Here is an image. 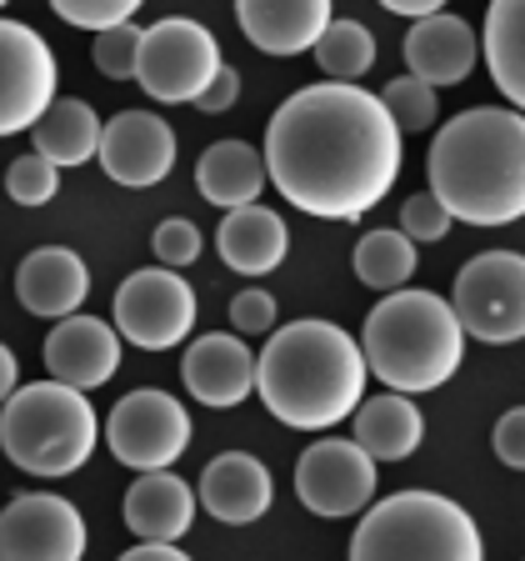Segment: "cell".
I'll list each match as a JSON object with an SVG mask.
<instances>
[{
    "mask_svg": "<svg viewBox=\"0 0 525 561\" xmlns=\"http://www.w3.org/2000/svg\"><path fill=\"white\" fill-rule=\"evenodd\" d=\"M200 226L196 221H186V216H171V221H161L151 231V251H155V261L161 266H171V271H180V266H190V261L200 256Z\"/></svg>",
    "mask_w": 525,
    "mask_h": 561,
    "instance_id": "d6a6232c",
    "label": "cell"
},
{
    "mask_svg": "<svg viewBox=\"0 0 525 561\" xmlns=\"http://www.w3.org/2000/svg\"><path fill=\"white\" fill-rule=\"evenodd\" d=\"M270 502H276L270 471H266V461L250 451H221L200 471V506L225 526L260 522V516L270 512Z\"/></svg>",
    "mask_w": 525,
    "mask_h": 561,
    "instance_id": "e0dca14e",
    "label": "cell"
},
{
    "mask_svg": "<svg viewBox=\"0 0 525 561\" xmlns=\"http://www.w3.org/2000/svg\"><path fill=\"white\" fill-rule=\"evenodd\" d=\"M235 21L245 41L266 56H301L336 15H330V0H235Z\"/></svg>",
    "mask_w": 525,
    "mask_h": 561,
    "instance_id": "ffe728a7",
    "label": "cell"
},
{
    "mask_svg": "<svg viewBox=\"0 0 525 561\" xmlns=\"http://www.w3.org/2000/svg\"><path fill=\"white\" fill-rule=\"evenodd\" d=\"M480 56L490 66L495 91L511 101V111H521L525 105V0H490Z\"/></svg>",
    "mask_w": 525,
    "mask_h": 561,
    "instance_id": "484cf974",
    "label": "cell"
},
{
    "mask_svg": "<svg viewBox=\"0 0 525 561\" xmlns=\"http://www.w3.org/2000/svg\"><path fill=\"white\" fill-rule=\"evenodd\" d=\"M0 5H11V0H0Z\"/></svg>",
    "mask_w": 525,
    "mask_h": 561,
    "instance_id": "60d3db41",
    "label": "cell"
},
{
    "mask_svg": "<svg viewBox=\"0 0 525 561\" xmlns=\"http://www.w3.org/2000/svg\"><path fill=\"white\" fill-rule=\"evenodd\" d=\"M235 95H241V70L221 66L206 81V91L196 95V111H206V116H221V111H231V105H235Z\"/></svg>",
    "mask_w": 525,
    "mask_h": 561,
    "instance_id": "8d00e7d4",
    "label": "cell"
},
{
    "mask_svg": "<svg viewBox=\"0 0 525 561\" xmlns=\"http://www.w3.org/2000/svg\"><path fill=\"white\" fill-rule=\"evenodd\" d=\"M445 231H451V210L431 191H420V196H410L400 206V236L406 241H445Z\"/></svg>",
    "mask_w": 525,
    "mask_h": 561,
    "instance_id": "836d02e7",
    "label": "cell"
},
{
    "mask_svg": "<svg viewBox=\"0 0 525 561\" xmlns=\"http://www.w3.org/2000/svg\"><path fill=\"white\" fill-rule=\"evenodd\" d=\"M361 356L365 371L381 376L400 397H420L445 386L460 362H466V331L455 321L451 301L435 291H385L371 306L361 327Z\"/></svg>",
    "mask_w": 525,
    "mask_h": 561,
    "instance_id": "277c9868",
    "label": "cell"
},
{
    "mask_svg": "<svg viewBox=\"0 0 525 561\" xmlns=\"http://www.w3.org/2000/svg\"><path fill=\"white\" fill-rule=\"evenodd\" d=\"M390 15H410V21H420V15H435L445 5V0H381Z\"/></svg>",
    "mask_w": 525,
    "mask_h": 561,
    "instance_id": "f35d334b",
    "label": "cell"
},
{
    "mask_svg": "<svg viewBox=\"0 0 525 561\" xmlns=\"http://www.w3.org/2000/svg\"><path fill=\"white\" fill-rule=\"evenodd\" d=\"M460 331L486 346H511L525 336V256L521 251H480L460 266L451 291Z\"/></svg>",
    "mask_w": 525,
    "mask_h": 561,
    "instance_id": "52a82bcc",
    "label": "cell"
},
{
    "mask_svg": "<svg viewBox=\"0 0 525 561\" xmlns=\"http://www.w3.org/2000/svg\"><path fill=\"white\" fill-rule=\"evenodd\" d=\"M31 136H35V156H46L56 171L85 165L95 161V146H101V116L75 95H56L31 126Z\"/></svg>",
    "mask_w": 525,
    "mask_h": 561,
    "instance_id": "d4e9b609",
    "label": "cell"
},
{
    "mask_svg": "<svg viewBox=\"0 0 525 561\" xmlns=\"http://www.w3.org/2000/svg\"><path fill=\"white\" fill-rule=\"evenodd\" d=\"M5 191H11L15 206H50L60 196V171L46 161V156H21L5 171Z\"/></svg>",
    "mask_w": 525,
    "mask_h": 561,
    "instance_id": "f546056e",
    "label": "cell"
},
{
    "mask_svg": "<svg viewBox=\"0 0 525 561\" xmlns=\"http://www.w3.org/2000/svg\"><path fill=\"white\" fill-rule=\"evenodd\" d=\"M311 50H315V66L326 70L330 81H346V85H355L375 66V35L361 21H330Z\"/></svg>",
    "mask_w": 525,
    "mask_h": 561,
    "instance_id": "83f0119b",
    "label": "cell"
},
{
    "mask_svg": "<svg viewBox=\"0 0 525 561\" xmlns=\"http://www.w3.org/2000/svg\"><path fill=\"white\" fill-rule=\"evenodd\" d=\"M110 321H116V336H126L130 346L171 351L196 331V291H190V280L171 266L130 271L116 286Z\"/></svg>",
    "mask_w": 525,
    "mask_h": 561,
    "instance_id": "9c48e42d",
    "label": "cell"
},
{
    "mask_svg": "<svg viewBox=\"0 0 525 561\" xmlns=\"http://www.w3.org/2000/svg\"><path fill=\"white\" fill-rule=\"evenodd\" d=\"M180 381L186 391L210 411H231L241 407L250 391H256V356L241 336L231 331H210V336H196L180 356Z\"/></svg>",
    "mask_w": 525,
    "mask_h": 561,
    "instance_id": "9a60e30c",
    "label": "cell"
},
{
    "mask_svg": "<svg viewBox=\"0 0 525 561\" xmlns=\"http://www.w3.org/2000/svg\"><path fill=\"white\" fill-rule=\"evenodd\" d=\"M365 356L336 321L305 316L276 327L256 356V391L291 432H330L365 401Z\"/></svg>",
    "mask_w": 525,
    "mask_h": 561,
    "instance_id": "3957f363",
    "label": "cell"
},
{
    "mask_svg": "<svg viewBox=\"0 0 525 561\" xmlns=\"http://www.w3.org/2000/svg\"><path fill=\"white\" fill-rule=\"evenodd\" d=\"M476 56H480V41L470 31V21H460V15L435 11V15H420L406 31V66L425 85H460L476 70Z\"/></svg>",
    "mask_w": 525,
    "mask_h": 561,
    "instance_id": "d6986e66",
    "label": "cell"
},
{
    "mask_svg": "<svg viewBox=\"0 0 525 561\" xmlns=\"http://www.w3.org/2000/svg\"><path fill=\"white\" fill-rule=\"evenodd\" d=\"M215 251H221V261L235 276H270L291 251V231L270 206L250 201V206H235L221 216Z\"/></svg>",
    "mask_w": 525,
    "mask_h": 561,
    "instance_id": "44dd1931",
    "label": "cell"
},
{
    "mask_svg": "<svg viewBox=\"0 0 525 561\" xmlns=\"http://www.w3.org/2000/svg\"><path fill=\"white\" fill-rule=\"evenodd\" d=\"M95 70L110 81H136V60H140V25H110L95 35Z\"/></svg>",
    "mask_w": 525,
    "mask_h": 561,
    "instance_id": "4dcf8cb0",
    "label": "cell"
},
{
    "mask_svg": "<svg viewBox=\"0 0 525 561\" xmlns=\"http://www.w3.org/2000/svg\"><path fill=\"white\" fill-rule=\"evenodd\" d=\"M295 496L315 516H361L375 502V461L350 436L311 442L295 461Z\"/></svg>",
    "mask_w": 525,
    "mask_h": 561,
    "instance_id": "7c38bea8",
    "label": "cell"
},
{
    "mask_svg": "<svg viewBox=\"0 0 525 561\" xmlns=\"http://www.w3.org/2000/svg\"><path fill=\"white\" fill-rule=\"evenodd\" d=\"M145 0H50V11L60 15L75 31H110V25H126Z\"/></svg>",
    "mask_w": 525,
    "mask_h": 561,
    "instance_id": "1f68e13d",
    "label": "cell"
},
{
    "mask_svg": "<svg viewBox=\"0 0 525 561\" xmlns=\"http://www.w3.org/2000/svg\"><path fill=\"white\" fill-rule=\"evenodd\" d=\"M196 186L210 206H221V210L250 206L266 191V161L245 140H215V146H206V156L196 165Z\"/></svg>",
    "mask_w": 525,
    "mask_h": 561,
    "instance_id": "cb8c5ba5",
    "label": "cell"
},
{
    "mask_svg": "<svg viewBox=\"0 0 525 561\" xmlns=\"http://www.w3.org/2000/svg\"><path fill=\"white\" fill-rule=\"evenodd\" d=\"M15 386H21V362L11 356V346H0V407H5V397Z\"/></svg>",
    "mask_w": 525,
    "mask_h": 561,
    "instance_id": "ab89813d",
    "label": "cell"
},
{
    "mask_svg": "<svg viewBox=\"0 0 525 561\" xmlns=\"http://www.w3.org/2000/svg\"><path fill=\"white\" fill-rule=\"evenodd\" d=\"M85 547V516L56 491H25L0 512V561H81Z\"/></svg>",
    "mask_w": 525,
    "mask_h": 561,
    "instance_id": "8fae6325",
    "label": "cell"
},
{
    "mask_svg": "<svg viewBox=\"0 0 525 561\" xmlns=\"http://www.w3.org/2000/svg\"><path fill=\"white\" fill-rule=\"evenodd\" d=\"M416 241H406L396 226H381V231H365L355 241L350 266H355V280L371 286V291H400L416 276Z\"/></svg>",
    "mask_w": 525,
    "mask_h": 561,
    "instance_id": "4316f807",
    "label": "cell"
},
{
    "mask_svg": "<svg viewBox=\"0 0 525 561\" xmlns=\"http://www.w3.org/2000/svg\"><path fill=\"white\" fill-rule=\"evenodd\" d=\"M15 296H21V306L31 316L60 321V316H75L85 306L91 271H85V261L70 245H40L15 271Z\"/></svg>",
    "mask_w": 525,
    "mask_h": 561,
    "instance_id": "ac0fdd59",
    "label": "cell"
},
{
    "mask_svg": "<svg viewBox=\"0 0 525 561\" xmlns=\"http://www.w3.org/2000/svg\"><path fill=\"white\" fill-rule=\"evenodd\" d=\"M350 416H355V436H350V442L361 446L371 461H406V456L420 446V436H425L420 407L410 397H400V391H385V397L361 401Z\"/></svg>",
    "mask_w": 525,
    "mask_h": 561,
    "instance_id": "603a6c76",
    "label": "cell"
},
{
    "mask_svg": "<svg viewBox=\"0 0 525 561\" xmlns=\"http://www.w3.org/2000/svg\"><path fill=\"white\" fill-rule=\"evenodd\" d=\"M231 321L235 331H245V336H260V331H276V296L260 291V286H250V291H241L231 301Z\"/></svg>",
    "mask_w": 525,
    "mask_h": 561,
    "instance_id": "e575fe53",
    "label": "cell"
},
{
    "mask_svg": "<svg viewBox=\"0 0 525 561\" xmlns=\"http://www.w3.org/2000/svg\"><path fill=\"white\" fill-rule=\"evenodd\" d=\"M266 181L305 216L355 221L400 181V130L381 95L346 81L295 91L266 126Z\"/></svg>",
    "mask_w": 525,
    "mask_h": 561,
    "instance_id": "6da1fadb",
    "label": "cell"
},
{
    "mask_svg": "<svg viewBox=\"0 0 525 561\" xmlns=\"http://www.w3.org/2000/svg\"><path fill=\"white\" fill-rule=\"evenodd\" d=\"M196 522V491L175 471H140L126 491V526L140 541H180Z\"/></svg>",
    "mask_w": 525,
    "mask_h": 561,
    "instance_id": "7402d4cb",
    "label": "cell"
},
{
    "mask_svg": "<svg viewBox=\"0 0 525 561\" xmlns=\"http://www.w3.org/2000/svg\"><path fill=\"white\" fill-rule=\"evenodd\" d=\"M490 446H495V456H501V467H511V471L525 467V411L521 407H511L501 421H495Z\"/></svg>",
    "mask_w": 525,
    "mask_h": 561,
    "instance_id": "d590c367",
    "label": "cell"
},
{
    "mask_svg": "<svg viewBox=\"0 0 525 561\" xmlns=\"http://www.w3.org/2000/svg\"><path fill=\"white\" fill-rule=\"evenodd\" d=\"M56 101V50L21 21H0V140L21 136Z\"/></svg>",
    "mask_w": 525,
    "mask_h": 561,
    "instance_id": "4fadbf2b",
    "label": "cell"
},
{
    "mask_svg": "<svg viewBox=\"0 0 525 561\" xmlns=\"http://www.w3.org/2000/svg\"><path fill=\"white\" fill-rule=\"evenodd\" d=\"M101 421L85 391L60 381L15 386L0 407V451L31 477H70L91 461Z\"/></svg>",
    "mask_w": 525,
    "mask_h": 561,
    "instance_id": "5b68a950",
    "label": "cell"
},
{
    "mask_svg": "<svg viewBox=\"0 0 525 561\" xmlns=\"http://www.w3.org/2000/svg\"><path fill=\"white\" fill-rule=\"evenodd\" d=\"M101 171L126 191H145L165 181L175 165V130L151 111H120L116 121H101V146H95Z\"/></svg>",
    "mask_w": 525,
    "mask_h": 561,
    "instance_id": "5bb4252c",
    "label": "cell"
},
{
    "mask_svg": "<svg viewBox=\"0 0 525 561\" xmlns=\"http://www.w3.org/2000/svg\"><path fill=\"white\" fill-rule=\"evenodd\" d=\"M431 196L451 221L511 226L525 216V121L511 105H470L445 121L425 156Z\"/></svg>",
    "mask_w": 525,
    "mask_h": 561,
    "instance_id": "7a4b0ae2",
    "label": "cell"
},
{
    "mask_svg": "<svg viewBox=\"0 0 525 561\" xmlns=\"http://www.w3.org/2000/svg\"><path fill=\"white\" fill-rule=\"evenodd\" d=\"M105 446L130 471H171L190 446V411L171 391L140 386L105 416Z\"/></svg>",
    "mask_w": 525,
    "mask_h": 561,
    "instance_id": "30bf717a",
    "label": "cell"
},
{
    "mask_svg": "<svg viewBox=\"0 0 525 561\" xmlns=\"http://www.w3.org/2000/svg\"><path fill=\"white\" fill-rule=\"evenodd\" d=\"M46 366L50 381L75 386V391H95L116 376L120 366V336L101 316H60L46 336Z\"/></svg>",
    "mask_w": 525,
    "mask_h": 561,
    "instance_id": "2e32d148",
    "label": "cell"
},
{
    "mask_svg": "<svg viewBox=\"0 0 525 561\" xmlns=\"http://www.w3.org/2000/svg\"><path fill=\"white\" fill-rule=\"evenodd\" d=\"M350 561H486V541L460 502L435 491H396L365 506Z\"/></svg>",
    "mask_w": 525,
    "mask_h": 561,
    "instance_id": "8992f818",
    "label": "cell"
},
{
    "mask_svg": "<svg viewBox=\"0 0 525 561\" xmlns=\"http://www.w3.org/2000/svg\"><path fill=\"white\" fill-rule=\"evenodd\" d=\"M116 561H190V557L175 547V541H140V547L120 551Z\"/></svg>",
    "mask_w": 525,
    "mask_h": 561,
    "instance_id": "74e56055",
    "label": "cell"
},
{
    "mask_svg": "<svg viewBox=\"0 0 525 561\" xmlns=\"http://www.w3.org/2000/svg\"><path fill=\"white\" fill-rule=\"evenodd\" d=\"M221 46L190 15H165L151 31H140L136 85L161 105H186L206 91V81L221 70Z\"/></svg>",
    "mask_w": 525,
    "mask_h": 561,
    "instance_id": "ba28073f",
    "label": "cell"
},
{
    "mask_svg": "<svg viewBox=\"0 0 525 561\" xmlns=\"http://www.w3.org/2000/svg\"><path fill=\"white\" fill-rule=\"evenodd\" d=\"M381 105H385V116L396 121L400 136H410V130H431L435 116H441V95H435V85L416 81V76H396V81H385Z\"/></svg>",
    "mask_w": 525,
    "mask_h": 561,
    "instance_id": "f1b7e54d",
    "label": "cell"
}]
</instances>
